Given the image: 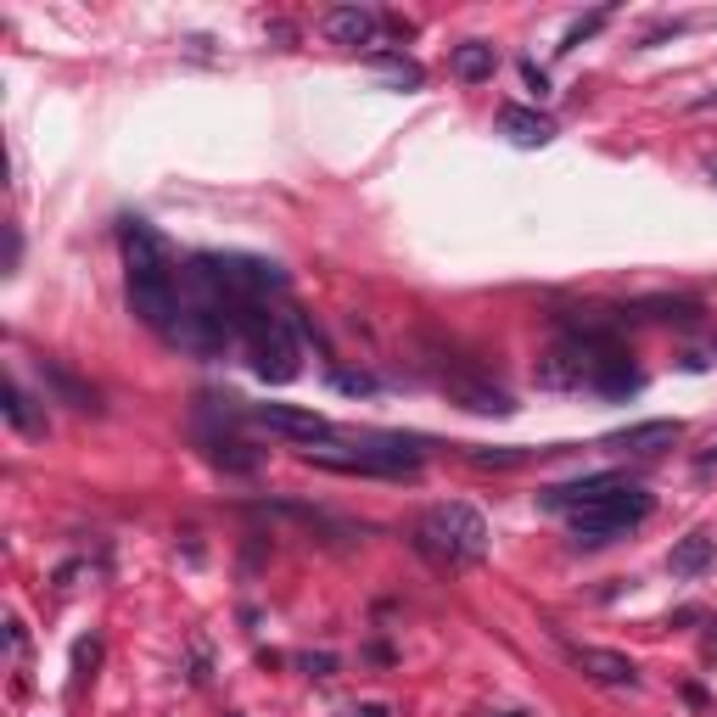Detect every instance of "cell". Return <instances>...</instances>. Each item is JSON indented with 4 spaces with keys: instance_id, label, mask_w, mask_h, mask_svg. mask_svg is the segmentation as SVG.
Returning <instances> with one entry per match:
<instances>
[{
    "instance_id": "cell-1",
    "label": "cell",
    "mask_w": 717,
    "mask_h": 717,
    "mask_svg": "<svg viewBox=\"0 0 717 717\" xmlns=\"http://www.w3.org/2000/svg\"><path fill=\"white\" fill-rule=\"evenodd\" d=\"M118 241H124V269H129V314L169 337L174 309H180V275H174L169 241L157 236L146 219H124Z\"/></svg>"
},
{
    "instance_id": "cell-2",
    "label": "cell",
    "mask_w": 717,
    "mask_h": 717,
    "mask_svg": "<svg viewBox=\"0 0 717 717\" xmlns=\"http://www.w3.org/2000/svg\"><path fill=\"white\" fill-rule=\"evenodd\" d=\"M236 325H241V348H247V365H253L258 381H269V387L297 381V370H303V348H297L292 314L264 303V309H241Z\"/></svg>"
},
{
    "instance_id": "cell-3",
    "label": "cell",
    "mask_w": 717,
    "mask_h": 717,
    "mask_svg": "<svg viewBox=\"0 0 717 717\" xmlns=\"http://www.w3.org/2000/svg\"><path fill=\"white\" fill-rule=\"evenodd\" d=\"M415 549L437 566H471L488 555V521L471 505H432L421 521H415Z\"/></svg>"
},
{
    "instance_id": "cell-4",
    "label": "cell",
    "mask_w": 717,
    "mask_h": 717,
    "mask_svg": "<svg viewBox=\"0 0 717 717\" xmlns=\"http://www.w3.org/2000/svg\"><path fill=\"white\" fill-rule=\"evenodd\" d=\"M650 510H656V499H650L645 488H617V493H605L600 505L589 510H577L572 516V544L577 549H605V544H617V538H628L633 527H645Z\"/></svg>"
},
{
    "instance_id": "cell-5",
    "label": "cell",
    "mask_w": 717,
    "mask_h": 717,
    "mask_svg": "<svg viewBox=\"0 0 717 717\" xmlns=\"http://www.w3.org/2000/svg\"><path fill=\"white\" fill-rule=\"evenodd\" d=\"M253 426L275 437H292V443H325L331 437V421H325L320 409H297V404H247L241 409Z\"/></svg>"
},
{
    "instance_id": "cell-6",
    "label": "cell",
    "mask_w": 717,
    "mask_h": 717,
    "mask_svg": "<svg viewBox=\"0 0 717 717\" xmlns=\"http://www.w3.org/2000/svg\"><path fill=\"white\" fill-rule=\"evenodd\" d=\"M566 661H572L583 678H594V684H605V689H639V667H633L622 650H605V645H572L566 639Z\"/></svg>"
},
{
    "instance_id": "cell-7",
    "label": "cell",
    "mask_w": 717,
    "mask_h": 717,
    "mask_svg": "<svg viewBox=\"0 0 717 717\" xmlns=\"http://www.w3.org/2000/svg\"><path fill=\"white\" fill-rule=\"evenodd\" d=\"M617 488H628V482H622L617 471H600V477H577V482H555V488H544L538 493V505L555 510V516H577V510L600 505L605 493H617Z\"/></svg>"
},
{
    "instance_id": "cell-8",
    "label": "cell",
    "mask_w": 717,
    "mask_h": 717,
    "mask_svg": "<svg viewBox=\"0 0 717 717\" xmlns=\"http://www.w3.org/2000/svg\"><path fill=\"white\" fill-rule=\"evenodd\" d=\"M437 387L454 398V404L477 409V415H516L505 387H493V381H477L471 370H437Z\"/></svg>"
},
{
    "instance_id": "cell-9",
    "label": "cell",
    "mask_w": 717,
    "mask_h": 717,
    "mask_svg": "<svg viewBox=\"0 0 717 717\" xmlns=\"http://www.w3.org/2000/svg\"><path fill=\"white\" fill-rule=\"evenodd\" d=\"M678 437H684V426L678 421H639V426L611 432L605 437V449H617V454H661V449H673Z\"/></svg>"
},
{
    "instance_id": "cell-10",
    "label": "cell",
    "mask_w": 717,
    "mask_h": 717,
    "mask_svg": "<svg viewBox=\"0 0 717 717\" xmlns=\"http://www.w3.org/2000/svg\"><path fill=\"white\" fill-rule=\"evenodd\" d=\"M40 381L57 393V404H68V409H79V415H96L101 409V393L90 387V381H79L62 359H40Z\"/></svg>"
},
{
    "instance_id": "cell-11",
    "label": "cell",
    "mask_w": 717,
    "mask_h": 717,
    "mask_svg": "<svg viewBox=\"0 0 717 717\" xmlns=\"http://www.w3.org/2000/svg\"><path fill=\"white\" fill-rule=\"evenodd\" d=\"M325 34H331V45H376L381 34V17L370 12V6H337V12H325Z\"/></svg>"
},
{
    "instance_id": "cell-12",
    "label": "cell",
    "mask_w": 717,
    "mask_h": 717,
    "mask_svg": "<svg viewBox=\"0 0 717 717\" xmlns=\"http://www.w3.org/2000/svg\"><path fill=\"white\" fill-rule=\"evenodd\" d=\"M499 135H505L510 146L538 152V146L555 141V118H544L538 107H505V113H499Z\"/></svg>"
},
{
    "instance_id": "cell-13",
    "label": "cell",
    "mask_w": 717,
    "mask_h": 717,
    "mask_svg": "<svg viewBox=\"0 0 717 717\" xmlns=\"http://www.w3.org/2000/svg\"><path fill=\"white\" fill-rule=\"evenodd\" d=\"M712 561H717V538L712 533H689V538H678L673 544L667 572L673 577H701V572H712Z\"/></svg>"
},
{
    "instance_id": "cell-14",
    "label": "cell",
    "mask_w": 717,
    "mask_h": 717,
    "mask_svg": "<svg viewBox=\"0 0 717 717\" xmlns=\"http://www.w3.org/2000/svg\"><path fill=\"white\" fill-rule=\"evenodd\" d=\"M449 68L460 73L465 85H482V79H493V73H499V51H493L488 40H465V45H454Z\"/></svg>"
},
{
    "instance_id": "cell-15",
    "label": "cell",
    "mask_w": 717,
    "mask_h": 717,
    "mask_svg": "<svg viewBox=\"0 0 717 717\" xmlns=\"http://www.w3.org/2000/svg\"><path fill=\"white\" fill-rule=\"evenodd\" d=\"M0 409H6V421H12L23 437H45V415L34 409V398L23 393V381H17V376L6 381V404H0Z\"/></svg>"
},
{
    "instance_id": "cell-16",
    "label": "cell",
    "mask_w": 717,
    "mask_h": 717,
    "mask_svg": "<svg viewBox=\"0 0 717 717\" xmlns=\"http://www.w3.org/2000/svg\"><path fill=\"white\" fill-rule=\"evenodd\" d=\"M208 460L225 465V471H258L264 454H258L253 443H236V437H208Z\"/></svg>"
},
{
    "instance_id": "cell-17",
    "label": "cell",
    "mask_w": 717,
    "mask_h": 717,
    "mask_svg": "<svg viewBox=\"0 0 717 717\" xmlns=\"http://www.w3.org/2000/svg\"><path fill=\"white\" fill-rule=\"evenodd\" d=\"M370 62H376V68L387 73V79H393L398 90H421V79H426V73H421V62H409V57H387V51H376Z\"/></svg>"
},
{
    "instance_id": "cell-18",
    "label": "cell",
    "mask_w": 717,
    "mask_h": 717,
    "mask_svg": "<svg viewBox=\"0 0 717 717\" xmlns=\"http://www.w3.org/2000/svg\"><path fill=\"white\" fill-rule=\"evenodd\" d=\"M465 460L482 465V471H510V465L527 460V449H465Z\"/></svg>"
},
{
    "instance_id": "cell-19",
    "label": "cell",
    "mask_w": 717,
    "mask_h": 717,
    "mask_svg": "<svg viewBox=\"0 0 717 717\" xmlns=\"http://www.w3.org/2000/svg\"><path fill=\"white\" fill-rule=\"evenodd\" d=\"M605 17H611V12H594V17H583V23H572V29H566V40H561V51H577V45H583V40H589V34L605 23Z\"/></svg>"
},
{
    "instance_id": "cell-20",
    "label": "cell",
    "mask_w": 717,
    "mask_h": 717,
    "mask_svg": "<svg viewBox=\"0 0 717 717\" xmlns=\"http://www.w3.org/2000/svg\"><path fill=\"white\" fill-rule=\"evenodd\" d=\"M331 381H337L342 393H376V381H370V376H353V370H337Z\"/></svg>"
},
{
    "instance_id": "cell-21",
    "label": "cell",
    "mask_w": 717,
    "mask_h": 717,
    "mask_svg": "<svg viewBox=\"0 0 717 717\" xmlns=\"http://www.w3.org/2000/svg\"><path fill=\"white\" fill-rule=\"evenodd\" d=\"M521 73H527V85H533L538 96H544V90H549V79H544V68H538V62H521Z\"/></svg>"
},
{
    "instance_id": "cell-22",
    "label": "cell",
    "mask_w": 717,
    "mask_h": 717,
    "mask_svg": "<svg viewBox=\"0 0 717 717\" xmlns=\"http://www.w3.org/2000/svg\"><path fill=\"white\" fill-rule=\"evenodd\" d=\"M303 667H309L314 678H325V673H331V667H337V656H309V661H303Z\"/></svg>"
},
{
    "instance_id": "cell-23",
    "label": "cell",
    "mask_w": 717,
    "mask_h": 717,
    "mask_svg": "<svg viewBox=\"0 0 717 717\" xmlns=\"http://www.w3.org/2000/svg\"><path fill=\"white\" fill-rule=\"evenodd\" d=\"M342 717H387V706H381V701H370V706H359V712H342Z\"/></svg>"
},
{
    "instance_id": "cell-24",
    "label": "cell",
    "mask_w": 717,
    "mask_h": 717,
    "mask_svg": "<svg viewBox=\"0 0 717 717\" xmlns=\"http://www.w3.org/2000/svg\"><path fill=\"white\" fill-rule=\"evenodd\" d=\"M706 180H712V185H717V152H712V157H706Z\"/></svg>"
},
{
    "instance_id": "cell-25",
    "label": "cell",
    "mask_w": 717,
    "mask_h": 717,
    "mask_svg": "<svg viewBox=\"0 0 717 717\" xmlns=\"http://www.w3.org/2000/svg\"><path fill=\"white\" fill-rule=\"evenodd\" d=\"M706 650H717V617H712V633H706Z\"/></svg>"
},
{
    "instance_id": "cell-26",
    "label": "cell",
    "mask_w": 717,
    "mask_h": 717,
    "mask_svg": "<svg viewBox=\"0 0 717 717\" xmlns=\"http://www.w3.org/2000/svg\"><path fill=\"white\" fill-rule=\"evenodd\" d=\"M701 465H717V443H712V449H706V454H701Z\"/></svg>"
}]
</instances>
